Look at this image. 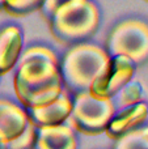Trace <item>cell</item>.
Wrapping results in <instances>:
<instances>
[{
	"instance_id": "cell-1",
	"label": "cell",
	"mask_w": 148,
	"mask_h": 149,
	"mask_svg": "<svg viewBox=\"0 0 148 149\" xmlns=\"http://www.w3.org/2000/svg\"><path fill=\"white\" fill-rule=\"evenodd\" d=\"M13 85L17 100L25 110L52 103L64 90L55 52L46 46H30L22 50Z\"/></svg>"
},
{
	"instance_id": "cell-2",
	"label": "cell",
	"mask_w": 148,
	"mask_h": 149,
	"mask_svg": "<svg viewBox=\"0 0 148 149\" xmlns=\"http://www.w3.org/2000/svg\"><path fill=\"white\" fill-rule=\"evenodd\" d=\"M110 63L106 50L93 43L73 45L59 63L63 88L73 95L87 93L105 73Z\"/></svg>"
},
{
	"instance_id": "cell-3",
	"label": "cell",
	"mask_w": 148,
	"mask_h": 149,
	"mask_svg": "<svg viewBox=\"0 0 148 149\" xmlns=\"http://www.w3.org/2000/svg\"><path fill=\"white\" fill-rule=\"evenodd\" d=\"M100 20L101 13L92 0H70L54 13L49 24L58 42L73 46L91 38L98 29Z\"/></svg>"
},
{
	"instance_id": "cell-4",
	"label": "cell",
	"mask_w": 148,
	"mask_h": 149,
	"mask_svg": "<svg viewBox=\"0 0 148 149\" xmlns=\"http://www.w3.org/2000/svg\"><path fill=\"white\" fill-rule=\"evenodd\" d=\"M114 114L112 100L96 98L87 92L73 95L72 111L67 122L73 131L94 136L106 131Z\"/></svg>"
},
{
	"instance_id": "cell-5",
	"label": "cell",
	"mask_w": 148,
	"mask_h": 149,
	"mask_svg": "<svg viewBox=\"0 0 148 149\" xmlns=\"http://www.w3.org/2000/svg\"><path fill=\"white\" fill-rule=\"evenodd\" d=\"M106 52L110 58L125 56L133 63H143L148 59V24L130 18L114 26L106 42Z\"/></svg>"
},
{
	"instance_id": "cell-6",
	"label": "cell",
	"mask_w": 148,
	"mask_h": 149,
	"mask_svg": "<svg viewBox=\"0 0 148 149\" xmlns=\"http://www.w3.org/2000/svg\"><path fill=\"white\" fill-rule=\"evenodd\" d=\"M136 64L133 63L128 58L125 56H113L105 73L92 85L91 93L96 98L112 100L125 85L133 81L135 73Z\"/></svg>"
},
{
	"instance_id": "cell-7",
	"label": "cell",
	"mask_w": 148,
	"mask_h": 149,
	"mask_svg": "<svg viewBox=\"0 0 148 149\" xmlns=\"http://www.w3.org/2000/svg\"><path fill=\"white\" fill-rule=\"evenodd\" d=\"M29 124L26 110L18 103L0 98V144L7 145L16 140Z\"/></svg>"
},
{
	"instance_id": "cell-8",
	"label": "cell",
	"mask_w": 148,
	"mask_h": 149,
	"mask_svg": "<svg viewBox=\"0 0 148 149\" xmlns=\"http://www.w3.org/2000/svg\"><path fill=\"white\" fill-rule=\"evenodd\" d=\"M72 111V98L70 93L63 90L62 94L52 103L39 109H29L26 110L29 120L31 124L41 127H55L60 124H66Z\"/></svg>"
},
{
	"instance_id": "cell-9",
	"label": "cell",
	"mask_w": 148,
	"mask_h": 149,
	"mask_svg": "<svg viewBox=\"0 0 148 149\" xmlns=\"http://www.w3.org/2000/svg\"><path fill=\"white\" fill-rule=\"evenodd\" d=\"M148 118V105L146 102H140L135 106L127 109L117 110L112 118L105 134L113 140H118L119 137L140 128Z\"/></svg>"
},
{
	"instance_id": "cell-10",
	"label": "cell",
	"mask_w": 148,
	"mask_h": 149,
	"mask_svg": "<svg viewBox=\"0 0 148 149\" xmlns=\"http://www.w3.org/2000/svg\"><path fill=\"white\" fill-rule=\"evenodd\" d=\"M22 31L16 25L0 29V76L8 73L17 65L22 54Z\"/></svg>"
},
{
	"instance_id": "cell-11",
	"label": "cell",
	"mask_w": 148,
	"mask_h": 149,
	"mask_svg": "<svg viewBox=\"0 0 148 149\" xmlns=\"http://www.w3.org/2000/svg\"><path fill=\"white\" fill-rule=\"evenodd\" d=\"M33 149H77L75 131L68 124L37 128Z\"/></svg>"
},
{
	"instance_id": "cell-12",
	"label": "cell",
	"mask_w": 148,
	"mask_h": 149,
	"mask_svg": "<svg viewBox=\"0 0 148 149\" xmlns=\"http://www.w3.org/2000/svg\"><path fill=\"white\" fill-rule=\"evenodd\" d=\"M142 98H143V86L138 81H130L112 98V101L117 111L143 102Z\"/></svg>"
},
{
	"instance_id": "cell-13",
	"label": "cell",
	"mask_w": 148,
	"mask_h": 149,
	"mask_svg": "<svg viewBox=\"0 0 148 149\" xmlns=\"http://www.w3.org/2000/svg\"><path fill=\"white\" fill-rule=\"evenodd\" d=\"M114 149H148V126L140 127L115 140Z\"/></svg>"
},
{
	"instance_id": "cell-14",
	"label": "cell",
	"mask_w": 148,
	"mask_h": 149,
	"mask_svg": "<svg viewBox=\"0 0 148 149\" xmlns=\"http://www.w3.org/2000/svg\"><path fill=\"white\" fill-rule=\"evenodd\" d=\"M45 0H5L4 12L13 17H24L41 10Z\"/></svg>"
},
{
	"instance_id": "cell-15",
	"label": "cell",
	"mask_w": 148,
	"mask_h": 149,
	"mask_svg": "<svg viewBox=\"0 0 148 149\" xmlns=\"http://www.w3.org/2000/svg\"><path fill=\"white\" fill-rule=\"evenodd\" d=\"M36 137H37V127L30 123L26 127V130L17 137L13 140L12 143L5 145V149H33L36 144Z\"/></svg>"
},
{
	"instance_id": "cell-16",
	"label": "cell",
	"mask_w": 148,
	"mask_h": 149,
	"mask_svg": "<svg viewBox=\"0 0 148 149\" xmlns=\"http://www.w3.org/2000/svg\"><path fill=\"white\" fill-rule=\"evenodd\" d=\"M70 0H45L43 5L41 8V13L47 21L51 20V17L54 16V13L59 9L62 5H64Z\"/></svg>"
},
{
	"instance_id": "cell-17",
	"label": "cell",
	"mask_w": 148,
	"mask_h": 149,
	"mask_svg": "<svg viewBox=\"0 0 148 149\" xmlns=\"http://www.w3.org/2000/svg\"><path fill=\"white\" fill-rule=\"evenodd\" d=\"M4 3L5 0H0V10H4Z\"/></svg>"
},
{
	"instance_id": "cell-18",
	"label": "cell",
	"mask_w": 148,
	"mask_h": 149,
	"mask_svg": "<svg viewBox=\"0 0 148 149\" xmlns=\"http://www.w3.org/2000/svg\"><path fill=\"white\" fill-rule=\"evenodd\" d=\"M0 149H5V148H4V145H1V144H0Z\"/></svg>"
},
{
	"instance_id": "cell-19",
	"label": "cell",
	"mask_w": 148,
	"mask_h": 149,
	"mask_svg": "<svg viewBox=\"0 0 148 149\" xmlns=\"http://www.w3.org/2000/svg\"><path fill=\"white\" fill-rule=\"evenodd\" d=\"M146 1H148V0H146Z\"/></svg>"
}]
</instances>
